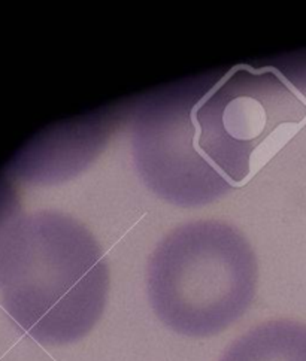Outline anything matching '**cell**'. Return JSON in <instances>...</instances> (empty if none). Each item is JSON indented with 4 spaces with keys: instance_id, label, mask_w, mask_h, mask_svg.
I'll return each instance as SVG.
<instances>
[{
    "instance_id": "obj_1",
    "label": "cell",
    "mask_w": 306,
    "mask_h": 361,
    "mask_svg": "<svg viewBox=\"0 0 306 361\" xmlns=\"http://www.w3.org/2000/svg\"><path fill=\"white\" fill-rule=\"evenodd\" d=\"M104 250L81 223L56 211L23 212L0 195V303L42 345L90 333L108 302Z\"/></svg>"
},
{
    "instance_id": "obj_2",
    "label": "cell",
    "mask_w": 306,
    "mask_h": 361,
    "mask_svg": "<svg viewBox=\"0 0 306 361\" xmlns=\"http://www.w3.org/2000/svg\"><path fill=\"white\" fill-rule=\"evenodd\" d=\"M256 288L251 245L223 221L176 227L157 245L147 267L152 311L164 326L191 338L231 327L248 311Z\"/></svg>"
},
{
    "instance_id": "obj_3",
    "label": "cell",
    "mask_w": 306,
    "mask_h": 361,
    "mask_svg": "<svg viewBox=\"0 0 306 361\" xmlns=\"http://www.w3.org/2000/svg\"><path fill=\"white\" fill-rule=\"evenodd\" d=\"M305 117L303 102L276 71L236 66L195 106V142L219 175L240 185L264 164L283 128Z\"/></svg>"
},
{
    "instance_id": "obj_4",
    "label": "cell",
    "mask_w": 306,
    "mask_h": 361,
    "mask_svg": "<svg viewBox=\"0 0 306 361\" xmlns=\"http://www.w3.org/2000/svg\"><path fill=\"white\" fill-rule=\"evenodd\" d=\"M220 361H306V324L263 322L236 339Z\"/></svg>"
}]
</instances>
